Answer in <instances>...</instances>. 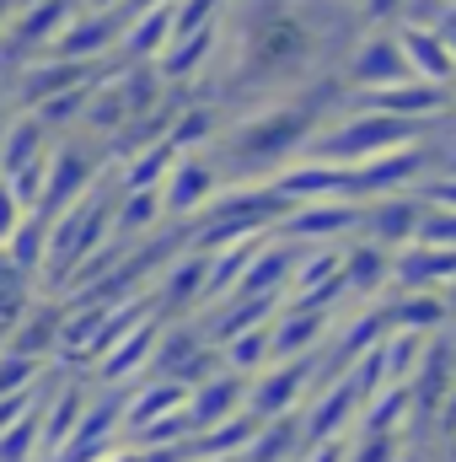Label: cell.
<instances>
[{
    "instance_id": "cell-18",
    "label": "cell",
    "mask_w": 456,
    "mask_h": 462,
    "mask_svg": "<svg viewBox=\"0 0 456 462\" xmlns=\"http://www.w3.org/2000/svg\"><path fill=\"white\" fill-rule=\"evenodd\" d=\"M5 11H11V5H0V22H5Z\"/></svg>"
},
{
    "instance_id": "cell-19",
    "label": "cell",
    "mask_w": 456,
    "mask_h": 462,
    "mask_svg": "<svg viewBox=\"0 0 456 462\" xmlns=\"http://www.w3.org/2000/svg\"><path fill=\"white\" fill-rule=\"evenodd\" d=\"M0 5H11V0H0Z\"/></svg>"
},
{
    "instance_id": "cell-9",
    "label": "cell",
    "mask_w": 456,
    "mask_h": 462,
    "mask_svg": "<svg viewBox=\"0 0 456 462\" xmlns=\"http://www.w3.org/2000/svg\"><path fill=\"white\" fill-rule=\"evenodd\" d=\"M178 398H183V393H178L172 382H156V387H145V393H134V398L123 403V425H129V430H145V425H156L161 414H172Z\"/></svg>"
},
{
    "instance_id": "cell-4",
    "label": "cell",
    "mask_w": 456,
    "mask_h": 462,
    "mask_svg": "<svg viewBox=\"0 0 456 462\" xmlns=\"http://www.w3.org/2000/svg\"><path fill=\"white\" fill-rule=\"evenodd\" d=\"M49 162V129L32 114H11L0 124V178H16V172H32Z\"/></svg>"
},
{
    "instance_id": "cell-17",
    "label": "cell",
    "mask_w": 456,
    "mask_h": 462,
    "mask_svg": "<svg viewBox=\"0 0 456 462\" xmlns=\"http://www.w3.org/2000/svg\"><path fill=\"white\" fill-rule=\"evenodd\" d=\"M97 462H140V457H129V452H108V457H97Z\"/></svg>"
},
{
    "instance_id": "cell-13",
    "label": "cell",
    "mask_w": 456,
    "mask_h": 462,
    "mask_svg": "<svg viewBox=\"0 0 456 462\" xmlns=\"http://www.w3.org/2000/svg\"><path fill=\"white\" fill-rule=\"evenodd\" d=\"M49 393H54V382H49V376H38V382H32V387H22V393H5V398H0V430H5V425H16L22 414H32Z\"/></svg>"
},
{
    "instance_id": "cell-15",
    "label": "cell",
    "mask_w": 456,
    "mask_h": 462,
    "mask_svg": "<svg viewBox=\"0 0 456 462\" xmlns=\"http://www.w3.org/2000/svg\"><path fill=\"white\" fill-rule=\"evenodd\" d=\"M22 216H27V210H22V205H16V194L0 183V247H5V236L16 231V221H22Z\"/></svg>"
},
{
    "instance_id": "cell-6",
    "label": "cell",
    "mask_w": 456,
    "mask_h": 462,
    "mask_svg": "<svg viewBox=\"0 0 456 462\" xmlns=\"http://www.w3.org/2000/svg\"><path fill=\"white\" fill-rule=\"evenodd\" d=\"M43 253H49V216H38V210H27L16 231L5 236V258L11 263H22L32 280H38V269H43Z\"/></svg>"
},
{
    "instance_id": "cell-11",
    "label": "cell",
    "mask_w": 456,
    "mask_h": 462,
    "mask_svg": "<svg viewBox=\"0 0 456 462\" xmlns=\"http://www.w3.org/2000/svg\"><path fill=\"white\" fill-rule=\"evenodd\" d=\"M145 349H150V328H134L129 339H114V345L103 349V355H108V360H103V376H108V382H123V376L145 360Z\"/></svg>"
},
{
    "instance_id": "cell-7",
    "label": "cell",
    "mask_w": 456,
    "mask_h": 462,
    "mask_svg": "<svg viewBox=\"0 0 456 462\" xmlns=\"http://www.w3.org/2000/svg\"><path fill=\"white\" fill-rule=\"evenodd\" d=\"M32 301H38V296H32V274H27L22 263H11L5 247H0V339L11 334V323H16Z\"/></svg>"
},
{
    "instance_id": "cell-12",
    "label": "cell",
    "mask_w": 456,
    "mask_h": 462,
    "mask_svg": "<svg viewBox=\"0 0 456 462\" xmlns=\"http://www.w3.org/2000/svg\"><path fill=\"white\" fill-rule=\"evenodd\" d=\"M38 376H49V365H43V360H27V355H11V349H0V398H5V393H22V387H32Z\"/></svg>"
},
{
    "instance_id": "cell-8",
    "label": "cell",
    "mask_w": 456,
    "mask_h": 462,
    "mask_svg": "<svg viewBox=\"0 0 456 462\" xmlns=\"http://www.w3.org/2000/svg\"><path fill=\"white\" fill-rule=\"evenodd\" d=\"M172 5H156V11H140V16H129V27H123V54H156L167 38H172Z\"/></svg>"
},
{
    "instance_id": "cell-2",
    "label": "cell",
    "mask_w": 456,
    "mask_h": 462,
    "mask_svg": "<svg viewBox=\"0 0 456 462\" xmlns=\"http://www.w3.org/2000/svg\"><path fill=\"white\" fill-rule=\"evenodd\" d=\"M97 172H103V162L97 156H87L76 140H65V145H49V167H43V199H38V216H59L65 205H76L92 183H97Z\"/></svg>"
},
{
    "instance_id": "cell-3",
    "label": "cell",
    "mask_w": 456,
    "mask_h": 462,
    "mask_svg": "<svg viewBox=\"0 0 456 462\" xmlns=\"http://www.w3.org/2000/svg\"><path fill=\"white\" fill-rule=\"evenodd\" d=\"M123 425V409L118 403H87V414L76 420L70 441L54 452V462H97L114 452V430Z\"/></svg>"
},
{
    "instance_id": "cell-14",
    "label": "cell",
    "mask_w": 456,
    "mask_h": 462,
    "mask_svg": "<svg viewBox=\"0 0 456 462\" xmlns=\"http://www.w3.org/2000/svg\"><path fill=\"white\" fill-rule=\"evenodd\" d=\"M205 167H178V178H172V194H167V205L172 210H188L194 199H205Z\"/></svg>"
},
{
    "instance_id": "cell-16",
    "label": "cell",
    "mask_w": 456,
    "mask_h": 462,
    "mask_svg": "<svg viewBox=\"0 0 456 462\" xmlns=\"http://www.w3.org/2000/svg\"><path fill=\"white\" fill-rule=\"evenodd\" d=\"M92 11H114V5H123V0H87Z\"/></svg>"
},
{
    "instance_id": "cell-10",
    "label": "cell",
    "mask_w": 456,
    "mask_h": 462,
    "mask_svg": "<svg viewBox=\"0 0 456 462\" xmlns=\"http://www.w3.org/2000/svg\"><path fill=\"white\" fill-rule=\"evenodd\" d=\"M49 403V398H43ZM43 403L32 414H22L16 425L0 430V462H38V430H43Z\"/></svg>"
},
{
    "instance_id": "cell-5",
    "label": "cell",
    "mask_w": 456,
    "mask_h": 462,
    "mask_svg": "<svg viewBox=\"0 0 456 462\" xmlns=\"http://www.w3.org/2000/svg\"><path fill=\"white\" fill-rule=\"evenodd\" d=\"M59 323H65V312H59L54 301H32V307L11 323V334L0 339V349L27 355V360H49L54 345H59Z\"/></svg>"
},
{
    "instance_id": "cell-1",
    "label": "cell",
    "mask_w": 456,
    "mask_h": 462,
    "mask_svg": "<svg viewBox=\"0 0 456 462\" xmlns=\"http://www.w3.org/2000/svg\"><path fill=\"white\" fill-rule=\"evenodd\" d=\"M114 226V194L108 183H92L76 205H65L54 221H49V253H43V285L59 291L65 280H76L87 269V258L103 253V236Z\"/></svg>"
}]
</instances>
